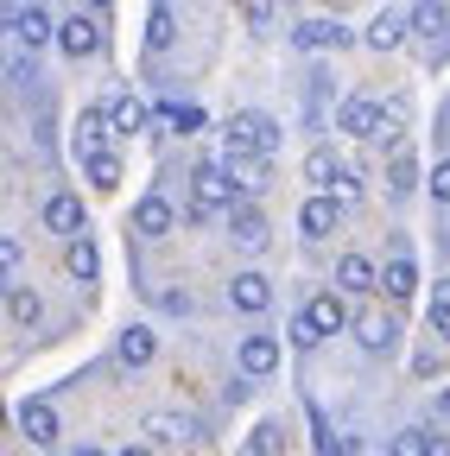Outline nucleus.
Wrapping results in <instances>:
<instances>
[{
    "instance_id": "obj_9",
    "label": "nucleus",
    "mask_w": 450,
    "mask_h": 456,
    "mask_svg": "<svg viewBox=\"0 0 450 456\" xmlns=\"http://www.w3.org/2000/svg\"><path fill=\"white\" fill-rule=\"evenodd\" d=\"M336 285H343L349 298H368V292H380V266L368 254H343L336 260Z\"/></svg>"
},
{
    "instance_id": "obj_39",
    "label": "nucleus",
    "mask_w": 450,
    "mask_h": 456,
    "mask_svg": "<svg viewBox=\"0 0 450 456\" xmlns=\"http://www.w3.org/2000/svg\"><path fill=\"white\" fill-rule=\"evenodd\" d=\"M431 412H438V425H450V387L438 393V406H431Z\"/></svg>"
},
{
    "instance_id": "obj_28",
    "label": "nucleus",
    "mask_w": 450,
    "mask_h": 456,
    "mask_svg": "<svg viewBox=\"0 0 450 456\" xmlns=\"http://www.w3.org/2000/svg\"><path fill=\"white\" fill-rule=\"evenodd\" d=\"M413 184H419V165H413V152H393V165H387V197L400 203V197H413Z\"/></svg>"
},
{
    "instance_id": "obj_22",
    "label": "nucleus",
    "mask_w": 450,
    "mask_h": 456,
    "mask_svg": "<svg viewBox=\"0 0 450 456\" xmlns=\"http://www.w3.org/2000/svg\"><path fill=\"white\" fill-rule=\"evenodd\" d=\"M387 456H438V431L431 425H406L387 437Z\"/></svg>"
},
{
    "instance_id": "obj_6",
    "label": "nucleus",
    "mask_w": 450,
    "mask_h": 456,
    "mask_svg": "<svg viewBox=\"0 0 450 456\" xmlns=\"http://www.w3.org/2000/svg\"><path fill=\"white\" fill-rule=\"evenodd\" d=\"M20 431L32 437V444H58L64 437V425H58V406H51V399H20Z\"/></svg>"
},
{
    "instance_id": "obj_36",
    "label": "nucleus",
    "mask_w": 450,
    "mask_h": 456,
    "mask_svg": "<svg viewBox=\"0 0 450 456\" xmlns=\"http://www.w3.org/2000/svg\"><path fill=\"white\" fill-rule=\"evenodd\" d=\"M13 266H20V241H13V235H0V279H7Z\"/></svg>"
},
{
    "instance_id": "obj_45",
    "label": "nucleus",
    "mask_w": 450,
    "mask_h": 456,
    "mask_svg": "<svg viewBox=\"0 0 450 456\" xmlns=\"http://www.w3.org/2000/svg\"><path fill=\"white\" fill-rule=\"evenodd\" d=\"M83 7H95V13H102V7H108V0H83Z\"/></svg>"
},
{
    "instance_id": "obj_13",
    "label": "nucleus",
    "mask_w": 450,
    "mask_h": 456,
    "mask_svg": "<svg viewBox=\"0 0 450 456\" xmlns=\"http://www.w3.org/2000/svg\"><path fill=\"white\" fill-rule=\"evenodd\" d=\"M58 51H64V57H95V51H102V26H95L89 13L64 20V26H58Z\"/></svg>"
},
{
    "instance_id": "obj_33",
    "label": "nucleus",
    "mask_w": 450,
    "mask_h": 456,
    "mask_svg": "<svg viewBox=\"0 0 450 456\" xmlns=\"http://www.w3.org/2000/svg\"><path fill=\"white\" fill-rule=\"evenodd\" d=\"M330 197H336V203H356V197H362V171H336Z\"/></svg>"
},
{
    "instance_id": "obj_10",
    "label": "nucleus",
    "mask_w": 450,
    "mask_h": 456,
    "mask_svg": "<svg viewBox=\"0 0 450 456\" xmlns=\"http://www.w3.org/2000/svg\"><path fill=\"white\" fill-rule=\"evenodd\" d=\"M356 342L368 355H393V342H400V323H393L387 311H362L356 317Z\"/></svg>"
},
{
    "instance_id": "obj_2",
    "label": "nucleus",
    "mask_w": 450,
    "mask_h": 456,
    "mask_svg": "<svg viewBox=\"0 0 450 456\" xmlns=\"http://www.w3.org/2000/svg\"><path fill=\"white\" fill-rule=\"evenodd\" d=\"M140 437H146L152 456H184V450L203 444V425L184 419V412H146V419H140Z\"/></svg>"
},
{
    "instance_id": "obj_43",
    "label": "nucleus",
    "mask_w": 450,
    "mask_h": 456,
    "mask_svg": "<svg viewBox=\"0 0 450 456\" xmlns=\"http://www.w3.org/2000/svg\"><path fill=\"white\" fill-rule=\"evenodd\" d=\"M115 456H152V450H146V444H127V450H115Z\"/></svg>"
},
{
    "instance_id": "obj_18",
    "label": "nucleus",
    "mask_w": 450,
    "mask_h": 456,
    "mask_svg": "<svg viewBox=\"0 0 450 456\" xmlns=\"http://www.w3.org/2000/svg\"><path fill=\"white\" fill-rule=\"evenodd\" d=\"M305 317H311V330H317V336H336V330L349 323V305L336 298V292H317V298L305 305Z\"/></svg>"
},
{
    "instance_id": "obj_7",
    "label": "nucleus",
    "mask_w": 450,
    "mask_h": 456,
    "mask_svg": "<svg viewBox=\"0 0 450 456\" xmlns=\"http://www.w3.org/2000/svg\"><path fill=\"white\" fill-rule=\"evenodd\" d=\"M229 305H235L241 317H260V311L273 305V279H266V273H235V279H229Z\"/></svg>"
},
{
    "instance_id": "obj_23",
    "label": "nucleus",
    "mask_w": 450,
    "mask_h": 456,
    "mask_svg": "<svg viewBox=\"0 0 450 456\" xmlns=\"http://www.w3.org/2000/svg\"><path fill=\"white\" fill-rule=\"evenodd\" d=\"M134 228H140V235H165V228H172V203H165L159 191L140 197V203H134Z\"/></svg>"
},
{
    "instance_id": "obj_25",
    "label": "nucleus",
    "mask_w": 450,
    "mask_h": 456,
    "mask_svg": "<svg viewBox=\"0 0 450 456\" xmlns=\"http://www.w3.org/2000/svg\"><path fill=\"white\" fill-rule=\"evenodd\" d=\"M64 266H70V279L95 285V273H102V254H95V241H89V235H77V241H70V254H64Z\"/></svg>"
},
{
    "instance_id": "obj_42",
    "label": "nucleus",
    "mask_w": 450,
    "mask_h": 456,
    "mask_svg": "<svg viewBox=\"0 0 450 456\" xmlns=\"http://www.w3.org/2000/svg\"><path fill=\"white\" fill-rule=\"evenodd\" d=\"M70 456H108V450H102V444H77Z\"/></svg>"
},
{
    "instance_id": "obj_4",
    "label": "nucleus",
    "mask_w": 450,
    "mask_h": 456,
    "mask_svg": "<svg viewBox=\"0 0 450 456\" xmlns=\"http://www.w3.org/2000/svg\"><path fill=\"white\" fill-rule=\"evenodd\" d=\"M292 45H299V51H349L356 32L336 26V20H299V26H292Z\"/></svg>"
},
{
    "instance_id": "obj_1",
    "label": "nucleus",
    "mask_w": 450,
    "mask_h": 456,
    "mask_svg": "<svg viewBox=\"0 0 450 456\" xmlns=\"http://www.w3.org/2000/svg\"><path fill=\"white\" fill-rule=\"evenodd\" d=\"M279 152V121L273 114H260V108H241V114H229V159H273Z\"/></svg>"
},
{
    "instance_id": "obj_14",
    "label": "nucleus",
    "mask_w": 450,
    "mask_h": 456,
    "mask_svg": "<svg viewBox=\"0 0 450 456\" xmlns=\"http://www.w3.org/2000/svg\"><path fill=\"white\" fill-rule=\"evenodd\" d=\"M406 32H419V38H431L438 51L450 45V13H444V0H419V7L406 13Z\"/></svg>"
},
{
    "instance_id": "obj_12",
    "label": "nucleus",
    "mask_w": 450,
    "mask_h": 456,
    "mask_svg": "<svg viewBox=\"0 0 450 456\" xmlns=\"http://www.w3.org/2000/svg\"><path fill=\"white\" fill-rule=\"evenodd\" d=\"M336 222H343V203H336V197H305V209H299V228H305V241H323V235H336Z\"/></svg>"
},
{
    "instance_id": "obj_46",
    "label": "nucleus",
    "mask_w": 450,
    "mask_h": 456,
    "mask_svg": "<svg viewBox=\"0 0 450 456\" xmlns=\"http://www.w3.org/2000/svg\"><path fill=\"white\" fill-rule=\"evenodd\" d=\"M444 248H450V228H444Z\"/></svg>"
},
{
    "instance_id": "obj_3",
    "label": "nucleus",
    "mask_w": 450,
    "mask_h": 456,
    "mask_svg": "<svg viewBox=\"0 0 450 456\" xmlns=\"http://www.w3.org/2000/svg\"><path fill=\"white\" fill-rule=\"evenodd\" d=\"M191 184H197V209H191V216L235 209V203H241V184H235V171H229V165H209V159H203V165L191 171Z\"/></svg>"
},
{
    "instance_id": "obj_20",
    "label": "nucleus",
    "mask_w": 450,
    "mask_h": 456,
    "mask_svg": "<svg viewBox=\"0 0 450 456\" xmlns=\"http://www.w3.org/2000/svg\"><path fill=\"white\" fill-rule=\"evenodd\" d=\"M152 121V108L140 95H121V102H108V134H140Z\"/></svg>"
},
{
    "instance_id": "obj_15",
    "label": "nucleus",
    "mask_w": 450,
    "mask_h": 456,
    "mask_svg": "<svg viewBox=\"0 0 450 456\" xmlns=\"http://www.w3.org/2000/svg\"><path fill=\"white\" fill-rule=\"evenodd\" d=\"M45 228H51V235H83V203L70 197V191H58V197H45Z\"/></svg>"
},
{
    "instance_id": "obj_11",
    "label": "nucleus",
    "mask_w": 450,
    "mask_h": 456,
    "mask_svg": "<svg viewBox=\"0 0 450 456\" xmlns=\"http://www.w3.org/2000/svg\"><path fill=\"white\" fill-rule=\"evenodd\" d=\"M380 292H387L393 305H406V298L419 292V260H413L406 248H400V254H393V260L380 266Z\"/></svg>"
},
{
    "instance_id": "obj_47",
    "label": "nucleus",
    "mask_w": 450,
    "mask_h": 456,
    "mask_svg": "<svg viewBox=\"0 0 450 456\" xmlns=\"http://www.w3.org/2000/svg\"><path fill=\"white\" fill-rule=\"evenodd\" d=\"M444 127H450V108H444Z\"/></svg>"
},
{
    "instance_id": "obj_41",
    "label": "nucleus",
    "mask_w": 450,
    "mask_h": 456,
    "mask_svg": "<svg viewBox=\"0 0 450 456\" xmlns=\"http://www.w3.org/2000/svg\"><path fill=\"white\" fill-rule=\"evenodd\" d=\"M431 305H450V279H438V292H431Z\"/></svg>"
},
{
    "instance_id": "obj_44",
    "label": "nucleus",
    "mask_w": 450,
    "mask_h": 456,
    "mask_svg": "<svg viewBox=\"0 0 450 456\" xmlns=\"http://www.w3.org/2000/svg\"><path fill=\"white\" fill-rule=\"evenodd\" d=\"M7 292H13V285H7V279H0V305H7Z\"/></svg>"
},
{
    "instance_id": "obj_16",
    "label": "nucleus",
    "mask_w": 450,
    "mask_h": 456,
    "mask_svg": "<svg viewBox=\"0 0 450 456\" xmlns=\"http://www.w3.org/2000/svg\"><path fill=\"white\" fill-rule=\"evenodd\" d=\"M13 38H20L26 51H45L51 38H58V26H51L45 7H20V13H13Z\"/></svg>"
},
{
    "instance_id": "obj_34",
    "label": "nucleus",
    "mask_w": 450,
    "mask_h": 456,
    "mask_svg": "<svg viewBox=\"0 0 450 456\" xmlns=\"http://www.w3.org/2000/svg\"><path fill=\"white\" fill-rule=\"evenodd\" d=\"M286 336H292V349H317V342H323V336L311 330V317H305V311L292 317V330H286Z\"/></svg>"
},
{
    "instance_id": "obj_26",
    "label": "nucleus",
    "mask_w": 450,
    "mask_h": 456,
    "mask_svg": "<svg viewBox=\"0 0 450 456\" xmlns=\"http://www.w3.org/2000/svg\"><path fill=\"white\" fill-rule=\"evenodd\" d=\"M7 317H13L20 330H32V323L45 317V298L32 292V285H13V292H7Z\"/></svg>"
},
{
    "instance_id": "obj_27",
    "label": "nucleus",
    "mask_w": 450,
    "mask_h": 456,
    "mask_svg": "<svg viewBox=\"0 0 450 456\" xmlns=\"http://www.w3.org/2000/svg\"><path fill=\"white\" fill-rule=\"evenodd\" d=\"M178 45V20H172V7H152L146 13V51H172Z\"/></svg>"
},
{
    "instance_id": "obj_30",
    "label": "nucleus",
    "mask_w": 450,
    "mask_h": 456,
    "mask_svg": "<svg viewBox=\"0 0 450 456\" xmlns=\"http://www.w3.org/2000/svg\"><path fill=\"white\" fill-rule=\"evenodd\" d=\"M83 171H89V184H95V191H115V184H121V159L108 152V146H102V152H89V159H83Z\"/></svg>"
},
{
    "instance_id": "obj_31",
    "label": "nucleus",
    "mask_w": 450,
    "mask_h": 456,
    "mask_svg": "<svg viewBox=\"0 0 450 456\" xmlns=\"http://www.w3.org/2000/svg\"><path fill=\"white\" fill-rule=\"evenodd\" d=\"M336 171H343V165H336V152H323V146H317V152L305 159V178L317 184V197H330V184H336Z\"/></svg>"
},
{
    "instance_id": "obj_29",
    "label": "nucleus",
    "mask_w": 450,
    "mask_h": 456,
    "mask_svg": "<svg viewBox=\"0 0 450 456\" xmlns=\"http://www.w3.org/2000/svg\"><path fill=\"white\" fill-rule=\"evenodd\" d=\"M248 456H286V425H279V419H260L254 437H248Z\"/></svg>"
},
{
    "instance_id": "obj_17",
    "label": "nucleus",
    "mask_w": 450,
    "mask_h": 456,
    "mask_svg": "<svg viewBox=\"0 0 450 456\" xmlns=\"http://www.w3.org/2000/svg\"><path fill=\"white\" fill-rule=\"evenodd\" d=\"M115 355H121V368H146V362L159 355V336H152L146 323H127L121 342H115Z\"/></svg>"
},
{
    "instance_id": "obj_5",
    "label": "nucleus",
    "mask_w": 450,
    "mask_h": 456,
    "mask_svg": "<svg viewBox=\"0 0 450 456\" xmlns=\"http://www.w3.org/2000/svg\"><path fill=\"white\" fill-rule=\"evenodd\" d=\"M235 362H241V374H248V380H266V374L279 368V336H266V330L241 336V349H235Z\"/></svg>"
},
{
    "instance_id": "obj_21",
    "label": "nucleus",
    "mask_w": 450,
    "mask_h": 456,
    "mask_svg": "<svg viewBox=\"0 0 450 456\" xmlns=\"http://www.w3.org/2000/svg\"><path fill=\"white\" fill-rule=\"evenodd\" d=\"M229 228H235V241H241L248 254L266 248V216H260L254 203H235V209H229Z\"/></svg>"
},
{
    "instance_id": "obj_38",
    "label": "nucleus",
    "mask_w": 450,
    "mask_h": 456,
    "mask_svg": "<svg viewBox=\"0 0 450 456\" xmlns=\"http://www.w3.org/2000/svg\"><path fill=\"white\" fill-rule=\"evenodd\" d=\"M431 330H438V336L450 342V305H431Z\"/></svg>"
},
{
    "instance_id": "obj_40",
    "label": "nucleus",
    "mask_w": 450,
    "mask_h": 456,
    "mask_svg": "<svg viewBox=\"0 0 450 456\" xmlns=\"http://www.w3.org/2000/svg\"><path fill=\"white\" fill-rule=\"evenodd\" d=\"M13 32V7H7V0H0V38H7Z\"/></svg>"
},
{
    "instance_id": "obj_35",
    "label": "nucleus",
    "mask_w": 450,
    "mask_h": 456,
    "mask_svg": "<svg viewBox=\"0 0 450 456\" xmlns=\"http://www.w3.org/2000/svg\"><path fill=\"white\" fill-rule=\"evenodd\" d=\"M425 191H431V203H450V159L431 165V184H425Z\"/></svg>"
},
{
    "instance_id": "obj_37",
    "label": "nucleus",
    "mask_w": 450,
    "mask_h": 456,
    "mask_svg": "<svg viewBox=\"0 0 450 456\" xmlns=\"http://www.w3.org/2000/svg\"><path fill=\"white\" fill-rule=\"evenodd\" d=\"M266 20H273V0H248V26L266 32Z\"/></svg>"
},
{
    "instance_id": "obj_32",
    "label": "nucleus",
    "mask_w": 450,
    "mask_h": 456,
    "mask_svg": "<svg viewBox=\"0 0 450 456\" xmlns=\"http://www.w3.org/2000/svg\"><path fill=\"white\" fill-rule=\"evenodd\" d=\"M311 431H317V456H349V450H343V437H336V425H330L317 406H311Z\"/></svg>"
},
{
    "instance_id": "obj_24",
    "label": "nucleus",
    "mask_w": 450,
    "mask_h": 456,
    "mask_svg": "<svg viewBox=\"0 0 450 456\" xmlns=\"http://www.w3.org/2000/svg\"><path fill=\"white\" fill-rule=\"evenodd\" d=\"M368 45H374V51H400V45H406V13H393V7H387V13H374Z\"/></svg>"
},
{
    "instance_id": "obj_8",
    "label": "nucleus",
    "mask_w": 450,
    "mask_h": 456,
    "mask_svg": "<svg viewBox=\"0 0 450 456\" xmlns=\"http://www.w3.org/2000/svg\"><path fill=\"white\" fill-rule=\"evenodd\" d=\"M336 127L356 134V140H374L380 134V108L368 95H343V102H336Z\"/></svg>"
},
{
    "instance_id": "obj_19",
    "label": "nucleus",
    "mask_w": 450,
    "mask_h": 456,
    "mask_svg": "<svg viewBox=\"0 0 450 456\" xmlns=\"http://www.w3.org/2000/svg\"><path fill=\"white\" fill-rule=\"evenodd\" d=\"M102 140H115V134H108V108H83L77 114V159L102 152Z\"/></svg>"
}]
</instances>
